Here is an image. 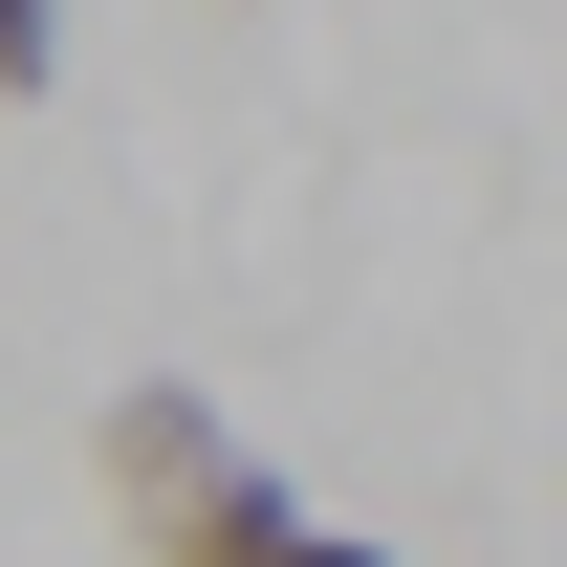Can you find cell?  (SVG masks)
I'll list each match as a JSON object with an SVG mask.
<instances>
[{
    "label": "cell",
    "instance_id": "6da1fadb",
    "mask_svg": "<svg viewBox=\"0 0 567 567\" xmlns=\"http://www.w3.org/2000/svg\"><path fill=\"white\" fill-rule=\"evenodd\" d=\"M87 481H110V524H132L153 567H284L306 546V481L218 415L197 371H132V393L87 415Z\"/></svg>",
    "mask_w": 567,
    "mask_h": 567
},
{
    "label": "cell",
    "instance_id": "7a4b0ae2",
    "mask_svg": "<svg viewBox=\"0 0 567 567\" xmlns=\"http://www.w3.org/2000/svg\"><path fill=\"white\" fill-rule=\"evenodd\" d=\"M66 87V0H0V110H44Z\"/></svg>",
    "mask_w": 567,
    "mask_h": 567
},
{
    "label": "cell",
    "instance_id": "3957f363",
    "mask_svg": "<svg viewBox=\"0 0 567 567\" xmlns=\"http://www.w3.org/2000/svg\"><path fill=\"white\" fill-rule=\"evenodd\" d=\"M284 567H415V546H371V524H306V546H284Z\"/></svg>",
    "mask_w": 567,
    "mask_h": 567
}]
</instances>
